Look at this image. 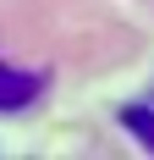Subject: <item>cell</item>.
Masks as SVG:
<instances>
[{
  "label": "cell",
  "mask_w": 154,
  "mask_h": 160,
  "mask_svg": "<svg viewBox=\"0 0 154 160\" xmlns=\"http://www.w3.org/2000/svg\"><path fill=\"white\" fill-rule=\"evenodd\" d=\"M121 122H127V127H132L143 144L154 149V111H149V105H132V111H121Z\"/></svg>",
  "instance_id": "7a4b0ae2"
},
{
  "label": "cell",
  "mask_w": 154,
  "mask_h": 160,
  "mask_svg": "<svg viewBox=\"0 0 154 160\" xmlns=\"http://www.w3.org/2000/svg\"><path fill=\"white\" fill-rule=\"evenodd\" d=\"M33 94H39V78H33V72H17V66L0 61V111H22Z\"/></svg>",
  "instance_id": "6da1fadb"
}]
</instances>
